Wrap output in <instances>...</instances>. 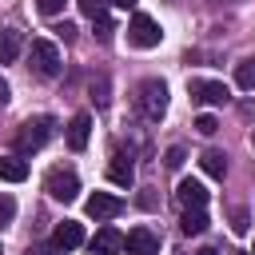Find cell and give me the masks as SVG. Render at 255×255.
<instances>
[{
	"label": "cell",
	"instance_id": "52a82bcc",
	"mask_svg": "<svg viewBox=\"0 0 255 255\" xmlns=\"http://www.w3.org/2000/svg\"><path fill=\"white\" fill-rule=\"evenodd\" d=\"M175 199H179L183 211H203V203H207V187H203L199 179H179Z\"/></svg>",
	"mask_w": 255,
	"mask_h": 255
},
{
	"label": "cell",
	"instance_id": "3957f363",
	"mask_svg": "<svg viewBox=\"0 0 255 255\" xmlns=\"http://www.w3.org/2000/svg\"><path fill=\"white\" fill-rule=\"evenodd\" d=\"M28 60H32V72H36V76H44V80L60 76V48H56L52 40H32Z\"/></svg>",
	"mask_w": 255,
	"mask_h": 255
},
{
	"label": "cell",
	"instance_id": "9a60e30c",
	"mask_svg": "<svg viewBox=\"0 0 255 255\" xmlns=\"http://www.w3.org/2000/svg\"><path fill=\"white\" fill-rule=\"evenodd\" d=\"M0 179H8V183L28 179V163H24L20 155H0Z\"/></svg>",
	"mask_w": 255,
	"mask_h": 255
},
{
	"label": "cell",
	"instance_id": "4fadbf2b",
	"mask_svg": "<svg viewBox=\"0 0 255 255\" xmlns=\"http://www.w3.org/2000/svg\"><path fill=\"white\" fill-rule=\"evenodd\" d=\"M20 48H24V36L16 28H0V64H12L20 56Z\"/></svg>",
	"mask_w": 255,
	"mask_h": 255
},
{
	"label": "cell",
	"instance_id": "6da1fadb",
	"mask_svg": "<svg viewBox=\"0 0 255 255\" xmlns=\"http://www.w3.org/2000/svg\"><path fill=\"white\" fill-rule=\"evenodd\" d=\"M52 128H56V120H52V116H32V120H24V124H20V131H16V151H20V155L40 151V147L52 139Z\"/></svg>",
	"mask_w": 255,
	"mask_h": 255
},
{
	"label": "cell",
	"instance_id": "2e32d148",
	"mask_svg": "<svg viewBox=\"0 0 255 255\" xmlns=\"http://www.w3.org/2000/svg\"><path fill=\"white\" fill-rule=\"evenodd\" d=\"M199 167H203L211 179H223V175H227V159H223V151H203V155H199Z\"/></svg>",
	"mask_w": 255,
	"mask_h": 255
},
{
	"label": "cell",
	"instance_id": "cb8c5ba5",
	"mask_svg": "<svg viewBox=\"0 0 255 255\" xmlns=\"http://www.w3.org/2000/svg\"><path fill=\"white\" fill-rule=\"evenodd\" d=\"M36 8L44 16H56V12H64V0H36Z\"/></svg>",
	"mask_w": 255,
	"mask_h": 255
},
{
	"label": "cell",
	"instance_id": "5b68a950",
	"mask_svg": "<svg viewBox=\"0 0 255 255\" xmlns=\"http://www.w3.org/2000/svg\"><path fill=\"white\" fill-rule=\"evenodd\" d=\"M128 40H131L135 48H155V44L163 40V28H159V20H151L147 12H135L131 24H128Z\"/></svg>",
	"mask_w": 255,
	"mask_h": 255
},
{
	"label": "cell",
	"instance_id": "44dd1931",
	"mask_svg": "<svg viewBox=\"0 0 255 255\" xmlns=\"http://www.w3.org/2000/svg\"><path fill=\"white\" fill-rule=\"evenodd\" d=\"M195 131H199V135H215V131H219V120H215V116H199V120H195Z\"/></svg>",
	"mask_w": 255,
	"mask_h": 255
},
{
	"label": "cell",
	"instance_id": "4316f807",
	"mask_svg": "<svg viewBox=\"0 0 255 255\" xmlns=\"http://www.w3.org/2000/svg\"><path fill=\"white\" fill-rule=\"evenodd\" d=\"M108 4H116V8H135V0H108Z\"/></svg>",
	"mask_w": 255,
	"mask_h": 255
},
{
	"label": "cell",
	"instance_id": "e0dca14e",
	"mask_svg": "<svg viewBox=\"0 0 255 255\" xmlns=\"http://www.w3.org/2000/svg\"><path fill=\"white\" fill-rule=\"evenodd\" d=\"M179 227H183V235H203V231H207V215H203V211H183Z\"/></svg>",
	"mask_w": 255,
	"mask_h": 255
},
{
	"label": "cell",
	"instance_id": "f546056e",
	"mask_svg": "<svg viewBox=\"0 0 255 255\" xmlns=\"http://www.w3.org/2000/svg\"><path fill=\"white\" fill-rule=\"evenodd\" d=\"M239 255H247V251H239Z\"/></svg>",
	"mask_w": 255,
	"mask_h": 255
},
{
	"label": "cell",
	"instance_id": "7a4b0ae2",
	"mask_svg": "<svg viewBox=\"0 0 255 255\" xmlns=\"http://www.w3.org/2000/svg\"><path fill=\"white\" fill-rule=\"evenodd\" d=\"M44 191H48L56 203H72V199L80 195V175H76L72 167H52V171L44 175Z\"/></svg>",
	"mask_w": 255,
	"mask_h": 255
},
{
	"label": "cell",
	"instance_id": "7402d4cb",
	"mask_svg": "<svg viewBox=\"0 0 255 255\" xmlns=\"http://www.w3.org/2000/svg\"><path fill=\"white\" fill-rule=\"evenodd\" d=\"M92 24H96V36L108 44V40H112V32H116V28H112V20H108V16H100V20H92Z\"/></svg>",
	"mask_w": 255,
	"mask_h": 255
},
{
	"label": "cell",
	"instance_id": "8992f818",
	"mask_svg": "<svg viewBox=\"0 0 255 255\" xmlns=\"http://www.w3.org/2000/svg\"><path fill=\"white\" fill-rule=\"evenodd\" d=\"M88 215L92 219H116L120 211H124V199L120 195H112V191H96V195H88Z\"/></svg>",
	"mask_w": 255,
	"mask_h": 255
},
{
	"label": "cell",
	"instance_id": "7c38bea8",
	"mask_svg": "<svg viewBox=\"0 0 255 255\" xmlns=\"http://www.w3.org/2000/svg\"><path fill=\"white\" fill-rule=\"evenodd\" d=\"M88 135H92V116L88 112L72 116V124H68V147L72 151H84L88 147Z\"/></svg>",
	"mask_w": 255,
	"mask_h": 255
},
{
	"label": "cell",
	"instance_id": "5bb4252c",
	"mask_svg": "<svg viewBox=\"0 0 255 255\" xmlns=\"http://www.w3.org/2000/svg\"><path fill=\"white\" fill-rule=\"evenodd\" d=\"M108 175H112V183H120V187H131V179H135V167H131V159H128V155H112V163H108Z\"/></svg>",
	"mask_w": 255,
	"mask_h": 255
},
{
	"label": "cell",
	"instance_id": "ac0fdd59",
	"mask_svg": "<svg viewBox=\"0 0 255 255\" xmlns=\"http://www.w3.org/2000/svg\"><path fill=\"white\" fill-rule=\"evenodd\" d=\"M235 84H239L243 92H251V88H255V56H251V60H243V64L235 68Z\"/></svg>",
	"mask_w": 255,
	"mask_h": 255
},
{
	"label": "cell",
	"instance_id": "1f68e13d",
	"mask_svg": "<svg viewBox=\"0 0 255 255\" xmlns=\"http://www.w3.org/2000/svg\"><path fill=\"white\" fill-rule=\"evenodd\" d=\"M251 255H255V251H251Z\"/></svg>",
	"mask_w": 255,
	"mask_h": 255
},
{
	"label": "cell",
	"instance_id": "9c48e42d",
	"mask_svg": "<svg viewBox=\"0 0 255 255\" xmlns=\"http://www.w3.org/2000/svg\"><path fill=\"white\" fill-rule=\"evenodd\" d=\"M128 255H159V235L151 227H131L128 231Z\"/></svg>",
	"mask_w": 255,
	"mask_h": 255
},
{
	"label": "cell",
	"instance_id": "4dcf8cb0",
	"mask_svg": "<svg viewBox=\"0 0 255 255\" xmlns=\"http://www.w3.org/2000/svg\"><path fill=\"white\" fill-rule=\"evenodd\" d=\"M0 255H4V251H0Z\"/></svg>",
	"mask_w": 255,
	"mask_h": 255
},
{
	"label": "cell",
	"instance_id": "603a6c76",
	"mask_svg": "<svg viewBox=\"0 0 255 255\" xmlns=\"http://www.w3.org/2000/svg\"><path fill=\"white\" fill-rule=\"evenodd\" d=\"M16 215V203H12V195H0V223H8Z\"/></svg>",
	"mask_w": 255,
	"mask_h": 255
},
{
	"label": "cell",
	"instance_id": "ba28073f",
	"mask_svg": "<svg viewBox=\"0 0 255 255\" xmlns=\"http://www.w3.org/2000/svg\"><path fill=\"white\" fill-rule=\"evenodd\" d=\"M187 88H191V96H195L199 104H207V108H219V104H227V88H223L219 80H191Z\"/></svg>",
	"mask_w": 255,
	"mask_h": 255
},
{
	"label": "cell",
	"instance_id": "d6986e66",
	"mask_svg": "<svg viewBox=\"0 0 255 255\" xmlns=\"http://www.w3.org/2000/svg\"><path fill=\"white\" fill-rule=\"evenodd\" d=\"M80 12L92 16V20H100V16H108V0H80Z\"/></svg>",
	"mask_w": 255,
	"mask_h": 255
},
{
	"label": "cell",
	"instance_id": "ffe728a7",
	"mask_svg": "<svg viewBox=\"0 0 255 255\" xmlns=\"http://www.w3.org/2000/svg\"><path fill=\"white\" fill-rule=\"evenodd\" d=\"M92 100H96L100 108L108 104V80H104V76H96V80H92Z\"/></svg>",
	"mask_w": 255,
	"mask_h": 255
},
{
	"label": "cell",
	"instance_id": "d4e9b609",
	"mask_svg": "<svg viewBox=\"0 0 255 255\" xmlns=\"http://www.w3.org/2000/svg\"><path fill=\"white\" fill-rule=\"evenodd\" d=\"M28 255H60V247H56V243H40V247H32Z\"/></svg>",
	"mask_w": 255,
	"mask_h": 255
},
{
	"label": "cell",
	"instance_id": "d6a6232c",
	"mask_svg": "<svg viewBox=\"0 0 255 255\" xmlns=\"http://www.w3.org/2000/svg\"><path fill=\"white\" fill-rule=\"evenodd\" d=\"M251 139H255V135H251Z\"/></svg>",
	"mask_w": 255,
	"mask_h": 255
},
{
	"label": "cell",
	"instance_id": "30bf717a",
	"mask_svg": "<svg viewBox=\"0 0 255 255\" xmlns=\"http://www.w3.org/2000/svg\"><path fill=\"white\" fill-rule=\"evenodd\" d=\"M52 243H56L60 251H72V247H80V243H84V227H80L76 219H64V223H56Z\"/></svg>",
	"mask_w": 255,
	"mask_h": 255
},
{
	"label": "cell",
	"instance_id": "83f0119b",
	"mask_svg": "<svg viewBox=\"0 0 255 255\" xmlns=\"http://www.w3.org/2000/svg\"><path fill=\"white\" fill-rule=\"evenodd\" d=\"M195 255H219V251H215V247H199Z\"/></svg>",
	"mask_w": 255,
	"mask_h": 255
},
{
	"label": "cell",
	"instance_id": "484cf974",
	"mask_svg": "<svg viewBox=\"0 0 255 255\" xmlns=\"http://www.w3.org/2000/svg\"><path fill=\"white\" fill-rule=\"evenodd\" d=\"M179 163H183V147H171L167 151V167H179Z\"/></svg>",
	"mask_w": 255,
	"mask_h": 255
},
{
	"label": "cell",
	"instance_id": "8fae6325",
	"mask_svg": "<svg viewBox=\"0 0 255 255\" xmlns=\"http://www.w3.org/2000/svg\"><path fill=\"white\" fill-rule=\"evenodd\" d=\"M124 247H128V235H120L116 227H100L96 239H92V251H96V255H116V251H124Z\"/></svg>",
	"mask_w": 255,
	"mask_h": 255
},
{
	"label": "cell",
	"instance_id": "f1b7e54d",
	"mask_svg": "<svg viewBox=\"0 0 255 255\" xmlns=\"http://www.w3.org/2000/svg\"><path fill=\"white\" fill-rule=\"evenodd\" d=\"M0 96H8V88H4V84H0Z\"/></svg>",
	"mask_w": 255,
	"mask_h": 255
},
{
	"label": "cell",
	"instance_id": "277c9868",
	"mask_svg": "<svg viewBox=\"0 0 255 255\" xmlns=\"http://www.w3.org/2000/svg\"><path fill=\"white\" fill-rule=\"evenodd\" d=\"M139 112H143V120H151V124L167 112V84H163V80H143V84H139Z\"/></svg>",
	"mask_w": 255,
	"mask_h": 255
}]
</instances>
